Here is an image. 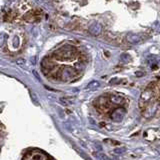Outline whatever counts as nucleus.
<instances>
[{
    "mask_svg": "<svg viewBox=\"0 0 160 160\" xmlns=\"http://www.w3.org/2000/svg\"><path fill=\"white\" fill-rule=\"evenodd\" d=\"M123 98L121 96H117V95H112L110 97V101L115 103V104H119V103L122 102Z\"/></svg>",
    "mask_w": 160,
    "mask_h": 160,
    "instance_id": "nucleus-5",
    "label": "nucleus"
},
{
    "mask_svg": "<svg viewBox=\"0 0 160 160\" xmlns=\"http://www.w3.org/2000/svg\"><path fill=\"white\" fill-rule=\"evenodd\" d=\"M127 40L129 41V42H131V43H137L139 40H140V37L138 36V35H136V34H128L127 35Z\"/></svg>",
    "mask_w": 160,
    "mask_h": 160,
    "instance_id": "nucleus-3",
    "label": "nucleus"
},
{
    "mask_svg": "<svg viewBox=\"0 0 160 160\" xmlns=\"http://www.w3.org/2000/svg\"><path fill=\"white\" fill-rule=\"evenodd\" d=\"M101 31H102V26L100 24H97V23L93 24L89 28V32L92 35H98V34L101 33Z\"/></svg>",
    "mask_w": 160,
    "mask_h": 160,
    "instance_id": "nucleus-2",
    "label": "nucleus"
},
{
    "mask_svg": "<svg viewBox=\"0 0 160 160\" xmlns=\"http://www.w3.org/2000/svg\"><path fill=\"white\" fill-rule=\"evenodd\" d=\"M95 156H96V157H98V158H99L100 160H111L110 158H108L107 156L103 155V154H95Z\"/></svg>",
    "mask_w": 160,
    "mask_h": 160,
    "instance_id": "nucleus-6",
    "label": "nucleus"
},
{
    "mask_svg": "<svg viewBox=\"0 0 160 160\" xmlns=\"http://www.w3.org/2000/svg\"><path fill=\"white\" fill-rule=\"evenodd\" d=\"M126 114V110L124 108H116L115 110L112 112L110 117L113 121H116V122H119L123 119V117L125 116Z\"/></svg>",
    "mask_w": 160,
    "mask_h": 160,
    "instance_id": "nucleus-1",
    "label": "nucleus"
},
{
    "mask_svg": "<svg viewBox=\"0 0 160 160\" xmlns=\"http://www.w3.org/2000/svg\"><path fill=\"white\" fill-rule=\"evenodd\" d=\"M100 86V83L98 81H96V80H93V81H91L89 84L87 85V88L90 90H94L96 89V88H98Z\"/></svg>",
    "mask_w": 160,
    "mask_h": 160,
    "instance_id": "nucleus-4",
    "label": "nucleus"
}]
</instances>
